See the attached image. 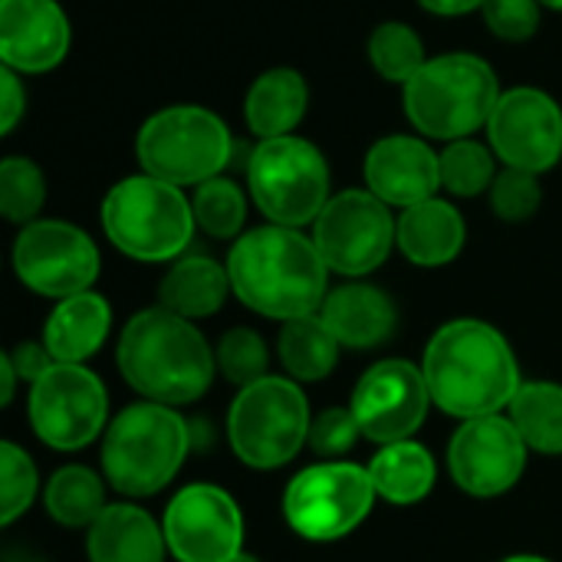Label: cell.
I'll return each mask as SVG.
<instances>
[{
	"instance_id": "6da1fadb",
	"label": "cell",
	"mask_w": 562,
	"mask_h": 562,
	"mask_svg": "<svg viewBox=\"0 0 562 562\" xmlns=\"http://www.w3.org/2000/svg\"><path fill=\"white\" fill-rule=\"evenodd\" d=\"M224 267L237 300L267 319L313 316L329 296V267L313 237L296 227L263 224L240 234Z\"/></svg>"
},
{
	"instance_id": "7a4b0ae2",
	"label": "cell",
	"mask_w": 562,
	"mask_h": 562,
	"mask_svg": "<svg viewBox=\"0 0 562 562\" xmlns=\"http://www.w3.org/2000/svg\"><path fill=\"white\" fill-rule=\"evenodd\" d=\"M422 372L431 402L461 422L501 415L524 385L510 342L484 319L445 323L425 349Z\"/></svg>"
},
{
	"instance_id": "3957f363",
	"label": "cell",
	"mask_w": 562,
	"mask_h": 562,
	"mask_svg": "<svg viewBox=\"0 0 562 562\" xmlns=\"http://www.w3.org/2000/svg\"><path fill=\"white\" fill-rule=\"evenodd\" d=\"M115 359L122 379L145 402L171 408L198 402L217 372V359L198 326L165 306L142 310L125 323Z\"/></svg>"
},
{
	"instance_id": "277c9868",
	"label": "cell",
	"mask_w": 562,
	"mask_h": 562,
	"mask_svg": "<svg viewBox=\"0 0 562 562\" xmlns=\"http://www.w3.org/2000/svg\"><path fill=\"white\" fill-rule=\"evenodd\" d=\"M497 99V72L487 59L474 53L431 56L402 86V102L412 128H418L422 138L438 142L474 138L477 128H487Z\"/></svg>"
},
{
	"instance_id": "5b68a950",
	"label": "cell",
	"mask_w": 562,
	"mask_h": 562,
	"mask_svg": "<svg viewBox=\"0 0 562 562\" xmlns=\"http://www.w3.org/2000/svg\"><path fill=\"white\" fill-rule=\"evenodd\" d=\"M99 217L109 244L138 263H165L184 257L198 227L184 188L158 181L145 171L115 181L102 198Z\"/></svg>"
},
{
	"instance_id": "8992f818",
	"label": "cell",
	"mask_w": 562,
	"mask_h": 562,
	"mask_svg": "<svg viewBox=\"0 0 562 562\" xmlns=\"http://www.w3.org/2000/svg\"><path fill=\"white\" fill-rule=\"evenodd\" d=\"M191 451V425L158 402L128 405L105 431L102 471L125 497H151L165 491Z\"/></svg>"
},
{
	"instance_id": "52a82bcc",
	"label": "cell",
	"mask_w": 562,
	"mask_h": 562,
	"mask_svg": "<svg viewBox=\"0 0 562 562\" xmlns=\"http://www.w3.org/2000/svg\"><path fill=\"white\" fill-rule=\"evenodd\" d=\"M234 135L227 122L191 102L151 112L135 138V155L145 175L175 188H198L234 161Z\"/></svg>"
},
{
	"instance_id": "ba28073f",
	"label": "cell",
	"mask_w": 562,
	"mask_h": 562,
	"mask_svg": "<svg viewBox=\"0 0 562 562\" xmlns=\"http://www.w3.org/2000/svg\"><path fill=\"white\" fill-rule=\"evenodd\" d=\"M247 191L270 224L303 231L333 198L326 155L300 135L263 138L247 155Z\"/></svg>"
},
{
	"instance_id": "9c48e42d",
	"label": "cell",
	"mask_w": 562,
	"mask_h": 562,
	"mask_svg": "<svg viewBox=\"0 0 562 562\" xmlns=\"http://www.w3.org/2000/svg\"><path fill=\"white\" fill-rule=\"evenodd\" d=\"M310 402L293 379L267 375L237 392L227 412V441L234 454L257 471L290 464L310 441Z\"/></svg>"
},
{
	"instance_id": "30bf717a",
	"label": "cell",
	"mask_w": 562,
	"mask_h": 562,
	"mask_svg": "<svg viewBox=\"0 0 562 562\" xmlns=\"http://www.w3.org/2000/svg\"><path fill=\"white\" fill-rule=\"evenodd\" d=\"M375 497L379 494L369 468L349 461H323L290 481L283 494V517L303 540L333 543L362 527Z\"/></svg>"
},
{
	"instance_id": "8fae6325",
	"label": "cell",
	"mask_w": 562,
	"mask_h": 562,
	"mask_svg": "<svg viewBox=\"0 0 562 562\" xmlns=\"http://www.w3.org/2000/svg\"><path fill=\"white\" fill-rule=\"evenodd\" d=\"M398 221L392 207L379 201L369 188H349L329 198L313 224V244L323 254L329 273L359 280L379 270L395 244Z\"/></svg>"
},
{
	"instance_id": "7c38bea8",
	"label": "cell",
	"mask_w": 562,
	"mask_h": 562,
	"mask_svg": "<svg viewBox=\"0 0 562 562\" xmlns=\"http://www.w3.org/2000/svg\"><path fill=\"white\" fill-rule=\"evenodd\" d=\"M13 270L20 283L49 300H69L92 290L99 277L95 240L69 221H33L13 240Z\"/></svg>"
},
{
	"instance_id": "4fadbf2b",
	"label": "cell",
	"mask_w": 562,
	"mask_h": 562,
	"mask_svg": "<svg viewBox=\"0 0 562 562\" xmlns=\"http://www.w3.org/2000/svg\"><path fill=\"white\" fill-rule=\"evenodd\" d=\"M109 415V395L95 372L56 362L30 385V425L56 451H79L99 438Z\"/></svg>"
},
{
	"instance_id": "5bb4252c",
	"label": "cell",
	"mask_w": 562,
	"mask_h": 562,
	"mask_svg": "<svg viewBox=\"0 0 562 562\" xmlns=\"http://www.w3.org/2000/svg\"><path fill=\"white\" fill-rule=\"evenodd\" d=\"M484 132L504 168L543 175L560 165L562 105L547 89L514 86L501 92Z\"/></svg>"
},
{
	"instance_id": "9a60e30c",
	"label": "cell",
	"mask_w": 562,
	"mask_h": 562,
	"mask_svg": "<svg viewBox=\"0 0 562 562\" xmlns=\"http://www.w3.org/2000/svg\"><path fill=\"white\" fill-rule=\"evenodd\" d=\"M165 543L178 562H234L244 553V514L214 484H191L175 494L161 520Z\"/></svg>"
},
{
	"instance_id": "2e32d148",
	"label": "cell",
	"mask_w": 562,
	"mask_h": 562,
	"mask_svg": "<svg viewBox=\"0 0 562 562\" xmlns=\"http://www.w3.org/2000/svg\"><path fill=\"white\" fill-rule=\"evenodd\" d=\"M431 389L418 366L405 359L375 362L352 392V415L362 435L375 445L412 441V435L425 425L431 408Z\"/></svg>"
},
{
	"instance_id": "e0dca14e",
	"label": "cell",
	"mask_w": 562,
	"mask_h": 562,
	"mask_svg": "<svg viewBox=\"0 0 562 562\" xmlns=\"http://www.w3.org/2000/svg\"><path fill=\"white\" fill-rule=\"evenodd\" d=\"M448 468L464 494L501 497L527 468V441L504 415L471 418L448 445Z\"/></svg>"
},
{
	"instance_id": "ac0fdd59",
	"label": "cell",
	"mask_w": 562,
	"mask_h": 562,
	"mask_svg": "<svg viewBox=\"0 0 562 562\" xmlns=\"http://www.w3.org/2000/svg\"><path fill=\"white\" fill-rule=\"evenodd\" d=\"M72 43L59 0H0V63L20 76L56 69Z\"/></svg>"
},
{
	"instance_id": "d6986e66",
	"label": "cell",
	"mask_w": 562,
	"mask_h": 562,
	"mask_svg": "<svg viewBox=\"0 0 562 562\" xmlns=\"http://www.w3.org/2000/svg\"><path fill=\"white\" fill-rule=\"evenodd\" d=\"M366 188L389 207H415L441 191V151L422 135H385L362 161Z\"/></svg>"
},
{
	"instance_id": "ffe728a7",
	"label": "cell",
	"mask_w": 562,
	"mask_h": 562,
	"mask_svg": "<svg viewBox=\"0 0 562 562\" xmlns=\"http://www.w3.org/2000/svg\"><path fill=\"white\" fill-rule=\"evenodd\" d=\"M319 316L346 349H375L395 336L398 323L395 303L372 283H346L329 290Z\"/></svg>"
},
{
	"instance_id": "44dd1931",
	"label": "cell",
	"mask_w": 562,
	"mask_h": 562,
	"mask_svg": "<svg viewBox=\"0 0 562 562\" xmlns=\"http://www.w3.org/2000/svg\"><path fill=\"white\" fill-rule=\"evenodd\" d=\"M468 240L461 211L445 198H428L398 214L395 244L415 267H445L451 263Z\"/></svg>"
},
{
	"instance_id": "7402d4cb",
	"label": "cell",
	"mask_w": 562,
	"mask_h": 562,
	"mask_svg": "<svg viewBox=\"0 0 562 562\" xmlns=\"http://www.w3.org/2000/svg\"><path fill=\"white\" fill-rule=\"evenodd\" d=\"M310 109V86L300 69L293 66H273L263 69L244 99V119L247 128L263 142V138H283L296 135L300 122L306 119Z\"/></svg>"
},
{
	"instance_id": "603a6c76",
	"label": "cell",
	"mask_w": 562,
	"mask_h": 562,
	"mask_svg": "<svg viewBox=\"0 0 562 562\" xmlns=\"http://www.w3.org/2000/svg\"><path fill=\"white\" fill-rule=\"evenodd\" d=\"M109 326H112L109 300L86 290V293H76L53 306V313L46 316V326H43V346L49 349V356L56 362L82 366L86 359H92L102 349Z\"/></svg>"
},
{
	"instance_id": "cb8c5ba5",
	"label": "cell",
	"mask_w": 562,
	"mask_h": 562,
	"mask_svg": "<svg viewBox=\"0 0 562 562\" xmlns=\"http://www.w3.org/2000/svg\"><path fill=\"white\" fill-rule=\"evenodd\" d=\"M165 530L135 504H112L89 527V562H165Z\"/></svg>"
},
{
	"instance_id": "d4e9b609",
	"label": "cell",
	"mask_w": 562,
	"mask_h": 562,
	"mask_svg": "<svg viewBox=\"0 0 562 562\" xmlns=\"http://www.w3.org/2000/svg\"><path fill=\"white\" fill-rule=\"evenodd\" d=\"M231 290L227 267L211 257H178L171 270L158 283V306L184 319H207L214 316Z\"/></svg>"
},
{
	"instance_id": "484cf974",
	"label": "cell",
	"mask_w": 562,
	"mask_h": 562,
	"mask_svg": "<svg viewBox=\"0 0 562 562\" xmlns=\"http://www.w3.org/2000/svg\"><path fill=\"white\" fill-rule=\"evenodd\" d=\"M369 474L382 501L412 507L431 494L438 468L431 451L422 448L418 441H395V445H382V451L369 464Z\"/></svg>"
},
{
	"instance_id": "4316f807",
	"label": "cell",
	"mask_w": 562,
	"mask_h": 562,
	"mask_svg": "<svg viewBox=\"0 0 562 562\" xmlns=\"http://www.w3.org/2000/svg\"><path fill=\"white\" fill-rule=\"evenodd\" d=\"M280 362L293 382H323L339 362V339L319 313L283 323L277 342Z\"/></svg>"
},
{
	"instance_id": "83f0119b",
	"label": "cell",
	"mask_w": 562,
	"mask_h": 562,
	"mask_svg": "<svg viewBox=\"0 0 562 562\" xmlns=\"http://www.w3.org/2000/svg\"><path fill=\"white\" fill-rule=\"evenodd\" d=\"M510 422L537 454H562V385L524 382L510 402Z\"/></svg>"
},
{
	"instance_id": "f1b7e54d",
	"label": "cell",
	"mask_w": 562,
	"mask_h": 562,
	"mask_svg": "<svg viewBox=\"0 0 562 562\" xmlns=\"http://www.w3.org/2000/svg\"><path fill=\"white\" fill-rule=\"evenodd\" d=\"M43 507L56 524L69 530L92 527L105 510V484L95 471L82 464H66L46 481Z\"/></svg>"
},
{
	"instance_id": "f546056e",
	"label": "cell",
	"mask_w": 562,
	"mask_h": 562,
	"mask_svg": "<svg viewBox=\"0 0 562 562\" xmlns=\"http://www.w3.org/2000/svg\"><path fill=\"white\" fill-rule=\"evenodd\" d=\"M366 53H369L372 69L385 82H398V86H405L431 59L428 49H425L422 33L412 23H402V20H382L369 33Z\"/></svg>"
},
{
	"instance_id": "4dcf8cb0",
	"label": "cell",
	"mask_w": 562,
	"mask_h": 562,
	"mask_svg": "<svg viewBox=\"0 0 562 562\" xmlns=\"http://www.w3.org/2000/svg\"><path fill=\"white\" fill-rule=\"evenodd\" d=\"M497 155L491 145L477 138L448 142L441 151V191L454 198H477L487 194L497 178Z\"/></svg>"
},
{
	"instance_id": "1f68e13d",
	"label": "cell",
	"mask_w": 562,
	"mask_h": 562,
	"mask_svg": "<svg viewBox=\"0 0 562 562\" xmlns=\"http://www.w3.org/2000/svg\"><path fill=\"white\" fill-rule=\"evenodd\" d=\"M191 207H194L198 227L207 237H214V240L240 237L244 221H247V194L237 181L217 175V178L198 184L191 194Z\"/></svg>"
},
{
	"instance_id": "d6a6232c",
	"label": "cell",
	"mask_w": 562,
	"mask_h": 562,
	"mask_svg": "<svg viewBox=\"0 0 562 562\" xmlns=\"http://www.w3.org/2000/svg\"><path fill=\"white\" fill-rule=\"evenodd\" d=\"M46 204V178L33 158L10 155L0 161V214L10 224H33Z\"/></svg>"
},
{
	"instance_id": "836d02e7",
	"label": "cell",
	"mask_w": 562,
	"mask_h": 562,
	"mask_svg": "<svg viewBox=\"0 0 562 562\" xmlns=\"http://www.w3.org/2000/svg\"><path fill=\"white\" fill-rule=\"evenodd\" d=\"M214 359H217V372L237 389H247L267 379V342L254 329L240 326V329L224 333L214 349Z\"/></svg>"
},
{
	"instance_id": "e575fe53",
	"label": "cell",
	"mask_w": 562,
	"mask_h": 562,
	"mask_svg": "<svg viewBox=\"0 0 562 562\" xmlns=\"http://www.w3.org/2000/svg\"><path fill=\"white\" fill-rule=\"evenodd\" d=\"M491 211L507 221V224H524L530 221L540 204H543V188H540V175H530V171H520V168H504L491 191Z\"/></svg>"
},
{
	"instance_id": "d590c367",
	"label": "cell",
	"mask_w": 562,
	"mask_h": 562,
	"mask_svg": "<svg viewBox=\"0 0 562 562\" xmlns=\"http://www.w3.org/2000/svg\"><path fill=\"white\" fill-rule=\"evenodd\" d=\"M0 468H3V510H0V524L10 527L33 504L40 477H36V468H33L30 454L23 448H16L13 441L0 445Z\"/></svg>"
},
{
	"instance_id": "8d00e7d4",
	"label": "cell",
	"mask_w": 562,
	"mask_h": 562,
	"mask_svg": "<svg viewBox=\"0 0 562 562\" xmlns=\"http://www.w3.org/2000/svg\"><path fill=\"white\" fill-rule=\"evenodd\" d=\"M481 16L497 40L527 43L537 36L543 23V3L540 0H487L481 7Z\"/></svg>"
},
{
	"instance_id": "74e56055",
	"label": "cell",
	"mask_w": 562,
	"mask_h": 562,
	"mask_svg": "<svg viewBox=\"0 0 562 562\" xmlns=\"http://www.w3.org/2000/svg\"><path fill=\"white\" fill-rule=\"evenodd\" d=\"M362 428L352 415V408H326L310 425V451L319 458H342L356 448Z\"/></svg>"
},
{
	"instance_id": "f35d334b",
	"label": "cell",
	"mask_w": 562,
	"mask_h": 562,
	"mask_svg": "<svg viewBox=\"0 0 562 562\" xmlns=\"http://www.w3.org/2000/svg\"><path fill=\"white\" fill-rule=\"evenodd\" d=\"M0 86H3V102H0V132L10 135L20 119L26 115V86L16 69L0 66Z\"/></svg>"
},
{
	"instance_id": "ab89813d",
	"label": "cell",
	"mask_w": 562,
	"mask_h": 562,
	"mask_svg": "<svg viewBox=\"0 0 562 562\" xmlns=\"http://www.w3.org/2000/svg\"><path fill=\"white\" fill-rule=\"evenodd\" d=\"M10 356V362H13V369H16V379L20 382H36V379H43L53 366H56V359L49 356V349L43 346V342H23V346H16L13 352H7Z\"/></svg>"
},
{
	"instance_id": "60d3db41",
	"label": "cell",
	"mask_w": 562,
	"mask_h": 562,
	"mask_svg": "<svg viewBox=\"0 0 562 562\" xmlns=\"http://www.w3.org/2000/svg\"><path fill=\"white\" fill-rule=\"evenodd\" d=\"M422 10L435 13V16H464V13H474L481 10L487 0H415Z\"/></svg>"
},
{
	"instance_id": "b9f144b4",
	"label": "cell",
	"mask_w": 562,
	"mask_h": 562,
	"mask_svg": "<svg viewBox=\"0 0 562 562\" xmlns=\"http://www.w3.org/2000/svg\"><path fill=\"white\" fill-rule=\"evenodd\" d=\"M0 382H3V392H0V402L3 405H10L13 402V389H16V369H13V362H10V356L3 352L0 356Z\"/></svg>"
},
{
	"instance_id": "7bdbcfd3",
	"label": "cell",
	"mask_w": 562,
	"mask_h": 562,
	"mask_svg": "<svg viewBox=\"0 0 562 562\" xmlns=\"http://www.w3.org/2000/svg\"><path fill=\"white\" fill-rule=\"evenodd\" d=\"M501 562H550V560H543V557H510V560H501Z\"/></svg>"
},
{
	"instance_id": "ee69618b",
	"label": "cell",
	"mask_w": 562,
	"mask_h": 562,
	"mask_svg": "<svg viewBox=\"0 0 562 562\" xmlns=\"http://www.w3.org/2000/svg\"><path fill=\"white\" fill-rule=\"evenodd\" d=\"M547 10H557V13H562V0H540Z\"/></svg>"
},
{
	"instance_id": "f6af8a7d",
	"label": "cell",
	"mask_w": 562,
	"mask_h": 562,
	"mask_svg": "<svg viewBox=\"0 0 562 562\" xmlns=\"http://www.w3.org/2000/svg\"><path fill=\"white\" fill-rule=\"evenodd\" d=\"M234 562H260V560H257V557H250V553H240Z\"/></svg>"
}]
</instances>
